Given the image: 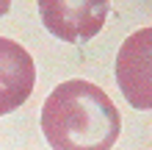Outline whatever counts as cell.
<instances>
[{
	"mask_svg": "<svg viewBox=\"0 0 152 150\" xmlns=\"http://www.w3.org/2000/svg\"><path fill=\"white\" fill-rule=\"evenodd\" d=\"M42 131L53 150H111L122 134V114L97 83L72 78L47 95Z\"/></svg>",
	"mask_w": 152,
	"mask_h": 150,
	"instance_id": "6da1fadb",
	"label": "cell"
},
{
	"mask_svg": "<svg viewBox=\"0 0 152 150\" xmlns=\"http://www.w3.org/2000/svg\"><path fill=\"white\" fill-rule=\"evenodd\" d=\"M108 0H39L44 28L69 45H83L97 36L108 20Z\"/></svg>",
	"mask_w": 152,
	"mask_h": 150,
	"instance_id": "7a4b0ae2",
	"label": "cell"
},
{
	"mask_svg": "<svg viewBox=\"0 0 152 150\" xmlns=\"http://www.w3.org/2000/svg\"><path fill=\"white\" fill-rule=\"evenodd\" d=\"M116 83L133 109H152V28L130 33L116 53Z\"/></svg>",
	"mask_w": 152,
	"mask_h": 150,
	"instance_id": "3957f363",
	"label": "cell"
},
{
	"mask_svg": "<svg viewBox=\"0 0 152 150\" xmlns=\"http://www.w3.org/2000/svg\"><path fill=\"white\" fill-rule=\"evenodd\" d=\"M36 83L33 56L20 42L0 36V117L17 111L31 98Z\"/></svg>",
	"mask_w": 152,
	"mask_h": 150,
	"instance_id": "277c9868",
	"label": "cell"
},
{
	"mask_svg": "<svg viewBox=\"0 0 152 150\" xmlns=\"http://www.w3.org/2000/svg\"><path fill=\"white\" fill-rule=\"evenodd\" d=\"M8 8H11V0H0V17H3Z\"/></svg>",
	"mask_w": 152,
	"mask_h": 150,
	"instance_id": "5b68a950",
	"label": "cell"
}]
</instances>
